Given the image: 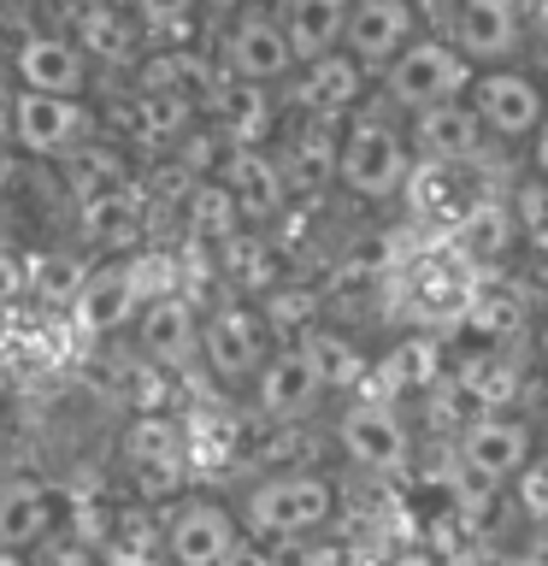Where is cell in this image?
Returning <instances> with one entry per match:
<instances>
[{
  "label": "cell",
  "instance_id": "1",
  "mask_svg": "<svg viewBox=\"0 0 548 566\" xmlns=\"http://www.w3.org/2000/svg\"><path fill=\"white\" fill-rule=\"evenodd\" d=\"M236 513L254 543L295 548L307 537H325L342 520V484L325 467H277V472H260L236 495Z\"/></svg>",
  "mask_w": 548,
  "mask_h": 566
},
{
  "label": "cell",
  "instance_id": "2",
  "mask_svg": "<svg viewBox=\"0 0 548 566\" xmlns=\"http://www.w3.org/2000/svg\"><path fill=\"white\" fill-rule=\"evenodd\" d=\"M419 154L407 142V124L389 113V106H360L342 124V148H336V189L360 207H389L407 195V177H413Z\"/></svg>",
  "mask_w": 548,
  "mask_h": 566
},
{
  "label": "cell",
  "instance_id": "3",
  "mask_svg": "<svg viewBox=\"0 0 548 566\" xmlns=\"http://www.w3.org/2000/svg\"><path fill=\"white\" fill-rule=\"evenodd\" d=\"M542 442H537V424H530L519 407H502V413H472L466 424H460V437H454V490H449V502L460 513H472V507H489L495 495H502L513 478L525 472V460L537 454Z\"/></svg>",
  "mask_w": 548,
  "mask_h": 566
},
{
  "label": "cell",
  "instance_id": "4",
  "mask_svg": "<svg viewBox=\"0 0 548 566\" xmlns=\"http://www.w3.org/2000/svg\"><path fill=\"white\" fill-rule=\"evenodd\" d=\"M336 449L360 478L371 484H401L419 460V442H413V419H407L401 401L389 396H348V407L336 413Z\"/></svg>",
  "mask_w": 548,
  "mask_h": 566
},
{
  "label": "cell",
  "instance_id": "5",
  "mask_svg": "<svg viewBox=\"0 0 548 566\" xmlns=\"http://www.w3.org/2000/svg\"><path fill=\"white\" fill-rule=\"evenodd\" d=\"M472 71L477 65L454 48L449 30H419L378 77V106H389L396 118H413V113H424V106H436V101L466 95Z\"/></svg>",
  "mask_w": 548,
  "mask_h": 566
},
{
  "label": "cell",
  "instance_id": "6",
  "mask_svg": "<svg viewBox=\"0 0 548 566\" xmlns=\"http://www.w3.org/2000/svg\"><path fill=\"white\" fill-rule=\"evenodd\" d=\"M242 543V513L219 490H177L159 507V560L166 566H224Z\"/></svg>",
  "mask_w": 548,
  "mask_h": 566
},
{
  "label": "cell",
  "instance_id": "7",
  "mask_svg": "<svg viewBox=\"0 0 548 566\" xmlns=\"http://www.w3.org/2000/svg\"><path fill=\"white\" fill-rule=\"evenodd\" d=\"M272 348H277V331H272L260 301L224 295L219 307L201 313V366L219 389H254L260 366L272 360Z\"/></svg>",
  "mask_w": 548,
  "mask_h": 566
},
{
  "label": "cell",
  "instance_id": "8",
  "mask_svg": "<svg viewBox=\"0 0 548 566\" xmlns=\"http://www.w3.org/2000/svg\"><path fill=\"white\" fill-rule=\"evenodd\" d=\"M212 53H219L224 77L236 83H265V88H283L295 77V48H289V30H283L277 7H260V0H247L242 12H230L219 24V42H212Z\"/></svg>",
  "mask_w": 548,
  "mask_h": 566
},
{
  "label": "cell",
  "instance_id": "9",
  "mask_svg": "<svg viewBox=\"0 0 548 566\" xmlns=\"http://www.w3.org/2000/svg\"><path fill=\"white\" fill-rule=\"evenodd\" d=\"M466 101H472V113L484 118L489 142L525 148V142L537 136V124L548 118V77H537L525 60L519 65H484V71H472Z\"/></svg>",
  "mask_w": 548,
  "mask_h": 566
},
{
  "label": "cell",
  "instance_id": "10",
  "mask_svg": "<svg viewBox=\"0 0 548 566\" xmlns=\"http://www.w3.org/2000/svg\"><path fill=\"white\" fill-rule=\"evenodd\" d=\"M189 419L177 413H159V407H141L130 413V424L118 431V467L136 478V490H183V472H189Z\"/></svg>",
  "mask_w": 548,
  "mask_h": 566
},
{
  "label": "cell",
  "instance_id": "11",
  "mask_svg": "<svg viewBox=\"0 0 548 566\" xmlns=\"http://www.w3.org/2000/svg\"><path fill=\"white\" fill-rule=\"evenodd\" d=\"M371 88H378V83H371V71L354 60L348 48H336V53H318V60L295 65V77L283 83V113L348 124L371 101Z\"/></svg>",
  "mask_w": 548,
  "mask_h": 566
},
{
  "label": "cell",
  "instance_id": "12",
  "mask_svg": "<svg viewBox=\"0 0 548 566\" xmlns=\"http://www.w3.org/2000/svg\"><path fill=\"white\" fill-rule=\"evenodd\" d=\"M396 290H401L407 313H413L424 331L460 325V318H466V307H472V295H477V265L449 242V248H431V254H419V260L401 272Z\"/></svg>",
  "mask_w": 548,
  "mask_h": 566
},
{
  "label": "cell",
  "instance_id": "13",
  "mask_svg": "<svg viewBox=\"0 0 548 566\" xmlns=\"http://www.w3.org/2000/svg\"><path fill=\"white\" fill-rule=\"evenodd\" d=\"M101 130L95 106L83 95H42V88H18L12 95V142L30 159H65L77 142H88Z\"/></svg>",
  "mask_w": 548,
  "mask_h": 566
},
{
  "label": "cell",
  "instance_id": "14",
  "mask_svg": "<svg viewBox=\"0 0 548 566\" xmlns=\"http://www.w3.org/2000/svg\"><path fill=\"white\" fill-rule=\"evenodd\" d=\"M71 525V495L53 478L35 472H7L0 478V548L12 555H35Z\"/></svg>",
  "mask_w": 548,
  "mask_h": 566
},
{
  "label": "cell",
  "instance_id": "15",
  "mask_svg": "<svg viewBox=\"0 0 548 566\" xmlns=\"http://www.w3.org/2000/svg\"><path fill=\"white\" fill-rule=\"evenodd\" d=\"M449 35L466 60L484 65H519L525 42H530V18L525 0H454L449 12Z\"/></svg>",
  "mask_w": 548,
  "mask_h": 566
},
{
  "label": "cell",
  "instance_id": "16",
  "mask_svg": "<svg viewBox=\"0 0 548 566\" xmlns=\"http://www.w3.org/2000/svg\"><path fill=\"white\" fill-rule=\"evenodd\" d=\"M336 148H342V124L307 118V113H283L277 136H272V154H277L283 177H289L295 201H313V195L336 189Z\"/></svg>",
  "mask_w": 548,
  "mask_h": 566
},
{
  "label": "cell",
  "instance_id": "17",
  "mask_svg": "<svg viewBox=\"0 0 548 566\" xmlns=\"http://www.w3.org/2000/svg\"><path fill=\"white\" fill-rule=\"evenodd\" d=\"M325 396H330V389H325V378H318L313 354L301 348V336L277 343V348H272V360L260 366L254 389H247L254 413H260V419H272V424H295V419L318 413V401H325Z\"/></svg>",
  "mask_w": 548,
  "mask_h": 566
},
{
  "label": "cell",
  "instance_id": "18",
  "mask_svg": "<svg viewBox=\"0 0 548 566\" xmlns=\"http://www.w3.org/2000/svg\"><path fill=\"white\" fill-rule=\"evenodd\" d=\"M136 313H141L136 254H101L95 265H88L77 301H71V318H77V331L95 336V343H106V336L130 331Z\"/></svg>",
  "mask_w": 548,
  "mask_h": 566
},
{
  "label": "cell",
  "instance_id": "19",
  "mask_svg": "<svg viewBox=\"0 0 548 566\" xmlns=\"http://www.w3.org/2000/svg\"><path fill=\"white\" fill-rule=\"evenodd\" d=\"M130 336H136V354L154 371H183L201 360V307L183 290L154 295V301H141Z\"/></svg>",
  "mask_w": 548,
  "mask_h": 566
},
{
  "label": "cell",
  "instance_id": "20",
  "mask_svg": "<svg viewBox=\"0 0 548 566\" xmlns=\"http://www.w3.org/2000/svg\"><path fill=\"white\" fill-rule=\"evenodd\" d=\"M224 184V195L236 201L242 212V224L247 230H265V224H277L283 212H289V177H283L277 166V154L272 148H224L219 159V171H212Z\"/></svg>",
  "mask_w": 548,
  "mask_h": 566
},
{
  "label": "cell",
  "instance_id": "21",
  "mask_svg": "<svg viewBox=\"0 0 548 566\" xmlns=\"http://www.w3.org/2000/svg\"><path fill=\"white\" fill-rule=\"evenodd\" d=\"M449 389L466 401V413H502V407H519V396H525V366L513 360V348L454 343Z\"/></svg>",
  "mask_w": 548,
  "mask_h": 566
},
{
  "label": "cell",
  "instance_id": "22",
  "mask_svg": "<svg viewBox=\"0 0 548 566\" xmlns=\"http://www.w3.org/2000/svg\"><path fill=\"white\" fill-rule=\"evenodd\" d=\"M401 124H407L413 154H419V159H436V166H472V159H484V154L495 148L489 130H484V118L472 113L466 95L436 101V106H424V113L401 118Z\"/></svg>",
  "mask_w": 548,
  "mask_h": 566
},
{
  "label": "cell",
  "instance_id": "23",
  "mask_svg": "<svg viewBox=\"0 0 548 566\" xmlns=\"http://www.w3.org/2000/svg\"><path fill=\"white\" fill-rule=\"evenodd\" d=\"M424 30V18H419V0H354V12H348V35H342V48L371 71V83L389 71V60L413 42V35Z\"/></svg>",
  "mask_w": 548,
  "mask_h": 566
},
{
  "label": "cell",
  "instance_id": "24",
  "mask_svg": "<svg viewBox=\"0 0 548 566\" xmlns=\"http://www.w3.org/2000/svg\"><path fill=\"white\" fill-rule=\"evenodd\" d=\"M88 48L65 30H35L12 53V77L18 88H42V95H83L88 88Z\"/></svg>",
  "mask_w": 548,
  "mask_h": 566
},
{
  "label": "cell",
  "instance_id": "25",
  "mask_svg": "<svg viewBox=\"0 0 548 566\" xmlns=\"http://www.w3.org/2000/svg\"><path fill=\"white\" fill-rule=\"evenodd\" d=\"M53 177H60V189L71 195V207H83V201H101V195L130 189L136 184V154L124 148V142L95 130L88 142H77L65 159H53Z\"/></svg>",
  "mask_w": 548,
  "mask_h": 566
},
{
  "label": "cell",
  "instance_id": "26",
  "mask_svg": "<svg viewBox=\"0 0 548 566\" xmlns=\"http://www.w3.org/2000/svg\"><path fill=\"white\" fill-rule=\"evenodd\" d=\"M530 325H537V313H530V295L519 290L513 277L502 283H477L466 318H460V343H484V348H530Z\"/></svg>",
  "mask_w": 548,
  "mask_h": 566
},
{
  "label": "cell",
  "instance_id": "27",
  "mask_svg": "<svg viewBox=\"0 0 548 566\" xmlns=\"http://www.w3.org/2000/svg\"><path fill=\"white\" fill-rule=\"evenodd\" d=\"M207 124L230 142V148H272V136L283 124V95H272L265 83L224 77V88L207 106Z\"/></svg>",
  "mask_w": 548,
  "mask_h": 566
},
{
  "label": "cell",
  "instance_id": "28",
  "mask_svg": "<svg viewBox=\"0 0 548 566\" xmlns=\"http://www.w3.org/2000/svg\"><path fill=\"white\" fill-rule=\"evenodd\" d=\"M201 118H207V113H201L189 95H177V88L136 83L130 113H124V142H130V148H148V154H171Z\"/></svg>",
  "mask_w": 548,
  "mask_h": 566
},
{
  "label": "cell",
  "instance_id": "29",
  "mask_svg": "<svg viewBox=\"0 0 548 566\" xmlns=\"http://www.w3.org/2000/svg\"><path fill=\"white\" fill-rule=\"evenodd\" d=\"M301 336V348L313 354V366H318V378H325L330 396H366V384H371V366H378V354H366L360 343H354L348 331H336V325H313L307 331H295Z\"/></svg>",
  "mask_w": 548,
  "mask_h": 566
},
{
  "label": "cell",
  "instance_id": "30",
  "mask_svg": "<svg viewBox=\"0 0 548 566\" xmlns=\"http://www.w3.org/2000/svg\"><path fill=\"white\" fill-rule=\"evenodd\" d=\"M77 237L95 248V254H136L141 242V184L101 195V201L77 207Z\"/></svg>",
  "mask_w": 548,
  "mask_h": 566
},
{
  "label": "cell",
  "instance_id": "31",
  "mask_svg": "<svg viewBox=\"0 0 548 566\" xmlns=\"http://www.w3.org/2000/svg\"><path fill=\"white\" fill-rule=\"evenodd\" d=\"M348 12H354V0H277V18H283V30H289V48H295L301 65L342 48Z\"/></svg>",
  "mask_w": 548,
  "mask_h": 566
},
{
  "label": "cell",
  "instance_id": "32",
  "mask_svg": "<svg viewBox=\"0 0 548 566\" xmlns=\"http://www.w3.org/2000/svg\"><path fill=\"white\" fill-rule=\"evenodd\" d=\"M201 12H207L201 0H130V18L154 48H183L201 24Z\"/></svg>",
  "mask_w": 548,
  "mask_h": 566
},
{
  "label": "cell",
  "instance_id": "33",
  "mask_svg": "<svg viewBox=\"0 0 548 566\" xmlns=\"http://www.w3.org/2000/svg\"><path fill=\"white\" fill-rule=\"evenodd\" d=\"M507 212H513V230H519V248L548 254V177L525 171L507 195Z\"/></svg>",
  "mask_w": 548,
  "mask_h": 566
},
{
  "label": "cell",
  "instance_id": "34",
  "mask_svg": "<svg viewBox=\"0 0 548 566\" xmlns=\"http://www.w3.org/2000/svg\"><path fill=\"white\" fill-rule=\"evenodd\" d=\"M513 502L525 507V520H537V525H548V449H537L525 460V472L513 478Z\"/></svg>",
  "mask_w": 548,
  "mask_h": 566
},
{
  "label": "cell",
  "instance_id": "35",
  "mask_svg": "<svg viewBox=\"0 0 548 566\" xmlns=\"http://www.w3.org/2000/svg\"><path fill=\"white\" fill-rule=\"evenodd\" d=\"M30 566H113V555H106L101 543H88V537H53L48 548H35Z\"/></svg>",
  "mask_w": 548,
  "mask_h": 566
},
{
  "label": "cell",
  "instance_id": "36",
  "mask_svg": "<svg viewBox=\"0 0 548 566\" xmlns=\"http://www.w3.org/2000/svg\"><path fill=\"white\" fill-rule=\"evenodd\" d=\"M30 283H35V260L24 254V248L0 242V307L18 301V295H30Z\"/></svg>",
  "mask_w": 548,
  "mask_h": 566
},
{
  "label": "cell",
  "instance_id": "37",
  "mask_svg": "<svg viewBox=\"0 0 548 566\" xmlns=\"http://www.w3.org/2000/svg\"><path fill=\"white\" fill-rule=\"evenodd\" d=\"M378 566H442V555H436L431 543H396Z\"/></svg>",
  "mask_w": 548,
  "mask_h": 566
},
{
  "label": "cell",
  "instance_id": "38",
  "mask_svg": "<svg viewBox=\"0 0 548 566\" xmlns=\"http://www.w3.org/2000/svg\"><path fill=\"white\" fill-rule=\"evenodd\" d=\"M525 171H537V177H548V118L537 124V136L525 142Z\"/></svg>",
  "mask_w": 548,
  "mask_h": 566
},
{
  "label": "cell",
  "instance_id": "39",
  "mask_svg": "<svg viewBox=\"0 0 548 566\" xmlns=\"http://www.w3.org/2000/svg\"><path fill=\"white\" fill-rule=\"evenodd\" d=\"M530 360L548 371V307L537 313V325H530Z\"/></svg>",
  "mask_w": 548,
  "mask_h": 566
},
{
  "label": "cell",
  "instance_id": "40",
  "mask_svg": "<svg viewBox=\"0 0 548 566\" xmlns=\"http://www.w3.org/2000/svg\"><path fill=\"white\" fill-rule=\"evenodd\" d=\"M201 7H207L212 18H230V12H242V7H247V0H201Z\"/></svg>",
  "mask_w": 548,
  "mask_h": 566
},
{
  "label": "cell",
  "instance_id": "41",
  "mask_svg": "<svg viewBox=\"0 0 548 566\" xmlns=\"http://www.w3.org/2000/svg\"><path fill=\"white\" fill-rule=\"evenodd\" d=\"M0 566H30V555H12V548H0Z\"/></svg>",
  "mask_w": 548,
  "mask_h": 566
},
{
  "label": "cell",
  "instance_id": "42",
  "mask_svg": "<svg viewBox=\"0 0 548 566\" xmlns=\"http://www.w3.org/2000/svg\"><path fill=\"white\" fill-rule=\"evenodd\" d=\"M71 7H83V12H88V7H106V0H71Z\"/></svg>",
  "mask_w": 548,
  "mask_h": 566
}]
</instances>
